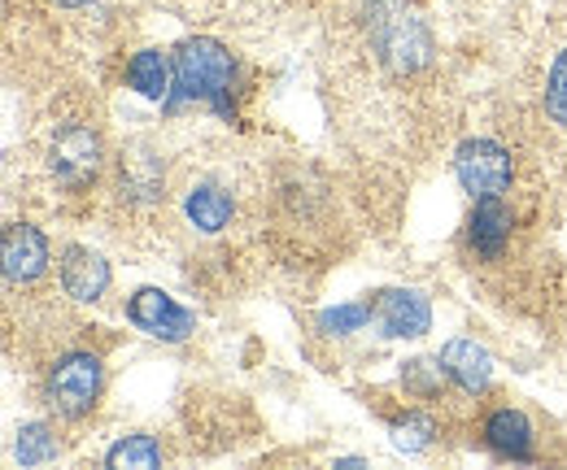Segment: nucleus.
<instances>
[{
  "label": "nucleus",
  "mask_w": 567,
  "mask_h": 470,
  "mask_svg": "<svg viewBox=\"0 0 567 470\" xmlns=\"http://www.w3.org/2000/svg\"><path fill=\"white\" fill-rule=\"evenodd\" d=\"M175 83H179L175 101H210L218 114H231L236 62L214 40H188L175 53Z\"/></svg>",
  "instance_id": "nucleus-1"
},
{
  "label": "nucleus",
  "mask_w": 567,
  "mask_h": 470,
  "mask_svg": "<svg viewBox=\"0 0 567 470\" xmlns=\"http://www.w3.org/2000/svg\"><path fill=\"white\" fill-rule=\"evenodd\" d=\"M371 44H375L380 62L389 70H398V74H415V70H424L427 58H432V35H427V27L415 13L398 9V4L375 9V18H371Z\"/></svg>",
  "instance_id": "nucleus-2"
},
{
  "label": "nucleus",
  "mask_w": 567,
  "mask_h": 470,
  "mask_svg": "<svg viewBox=\"0 0 567 470\" xmlns=\"http://www.w3.org/2000/svg\"><path fill=\"white\" fill-rule=\"evenodd\" d=\"M101 384H105V370L96 353H66L49 375V405L62 418H83L101 397Z\"/></svg>",
  "instance_id": "nucleus-3"
},
{
  "label": "nucleus",
  "mask_w": 567,
  "mask_h": 470,
  "mask_svg": "<svg viewBox=\"0 0 567 470\" xmlns=\"http://www.w3.org/2000/svg\"><path fill=\"white\" fill-rule=\"evenodd\" d=\"M49 166H53L58 184L87 188L101 175V135L83 123H66L49 144Z\"/></svg>",
  "instance_id": "nucleus-4"
},
{
  "label": "nucleus",
  "mask_w": 567,
  "mask_h": 470,
  "mask_svg": "<svg viewBox=\"0 0 567 470\" xmlns=\"http://www.w3.org/2000/svg\"><path fill=\"white\" fill-rule=\"evenodd\" d=\"M458 184L481 201V197H502L511 188V153L494 139H467L454 157Z\"/></svg>",
  "instance_id": "nucleus-5"
},
{
  "label": "nucleus",
  "mask_w": 567,
  "mask_h": 470,
  "mask_svg": "<svg viewBox=\"0 0 567 470\" xmlns=\"http://www.w3.org/2000/svg\"><path fill=\"white\" fill-rule=\"evenodd\" d=\"M127 318L141 327L144 336L153 340H188V332H193V314L184 310V305H175L166 292H157V288H141L136 296H132V305H127Z\"/></svg>",
  "instance_id": "nucleus-6"
},
{
  "label": "nucleus",
  "mask_w": 567,
  "mask_h": 470,
  "mask_svg": "<svg viewBox=\"0 0 567 470\" xmlns=\"http://www.w3.org/2000/svg\"><path fill=\"white\" fill-rule=\"evenodd\" d=\"M49 267V240L31 222L4 227V279L9 283H31Z\"/></svg>",
  "instance_id": "nucleus-7"
},
{
  "label": "nucleus",
  "mask_w": 567,
  "mask_h": 470,
  "mask_svg": "<svg viewBox=\"0 0 567 470\" xmlns=\"http://www.w3.org/2000/svg\"><path fill=\"white\" fill-rule=\"evenodd\" d=\"M441 370L463 388V393H485L494 379V362L476 340H450L441 348Z\"/></svg>",
  "instance_id": "nucleus-8"
},
{
  "label": "nucleus",
  "mask_w": 567,
  "mask_h": 470,
  "mask_svg": "<svg viewBox=\"0 0 567 470\" xmlns=\"http://www.w3.org/2000/svg\"><path fill=\"white\" fill-rule=\"evenodd\" d=\"M62 288L71 292L74 301H101L110 288V262L92 249H66L62 253Z\"/></svg>",
  "instance_id": "nucleus-9"
},
{
  "label": "nucleus",
  "mask_w": 567,
  "mask_h": 470,
  "mask_svg": "<svg viewBox=\"0 0 567 470\" xmlns=\"http://www.w3.org/2000/svg\"><path fill=\"white\" fill-rule=\"evenodd\" d=\"M375 314L384 336H424L432 327V310L420 292H380Z\"/></svg>",
  "instance_id": "nucleus-10"
},
{
  "label": "nucleus",
  "mask_w": 567,
  "mask_h": 470,
  "mask_svg": "<svg viewBox=\"0 0 567 470\" xmlns=\"http://www.w3.org/2000/svg\"><path fill=\"white\" fill-rule=\"evenodd\" d=\"M485 440L497 458H511V462H533V427L524 414L515 409H497L485 422Z\"/></svg>",
  "instance_id": "nucleus-11"
},
{
  "label": "nucleus",
  "mask_w": 567,
  "mask_h": 470,
  "mask_svg": "<svg viewBox=\"0 0 567 470\" xmlns=\"http://www.w3.org/2000/svg\"><path fill=\"white\" fill-rule=\"evenodd\" d=\"M506 240H511V209L497 197H481L472 209V249L494 262V258H502Z\"/></svg>",
  "instance_id": "nucleus-12"
},
{
  "label": "nucleus",
  "mask_w": 567,
  "mask_h": 470,
  "mask_svg": "<svg viewBox=\"0 0 567 470\" xmlns=\"http://www.w3.org/2000/svg\"><path fill=\"white\" fill-rule=\"evenodd\" d=\"M127 79H132V87H136L141 96L162 101V96H166V87H171V66H166V58H162L157 49H144V53L132 58Z\"/></svg>",
  "instance_id": "nucleus-13"
},
{
  "label": "nucleus",
  "mask_w": 567,
  "mask_h": 470,
  "mask_svg": "<svg viewBox=\"0 0 567 470\" xmlns=\"http://www.w3.org/2000/svg\"><path fill=\"white\" fill-rule=\"evenodd\" d=\"M188 218H193L202 231H223L227 218H231V197H227L223 188H214V184H202V188H193V197H188Z\"/></svg>",
  "instance_id": "nucleus-14"
},
{
  "label": "nucleus",
  "mask_w": 567,
  "mask_h": 470,
  "mask_svg": "<svg viewBox=\"0 0 567 470\" xmlns=\"http://www.w3.org/2000/svg\"><path fill=\"white\" fill-rule=\"evenodd\" d=\"M105 462L110 467H157L162 462V449H157L153 436H127V440H118L105 453Z\"/></svg>",
  "instance_id": "nucleus-15"
},
{
  "label": "nucleus",
  "mask_w": 567,
  "mask_h": 470,
  "mask_svg": "<svg viewBox=\"0 0 567 470\" xmlns=\"http://www.w3.org/2000/svg\"><path fill=\"white\" fill-rule=\"evenodd\" d=\"M18 458H22V467H40V462L58 458V436L49 427H40V422L22 427L18 431Z\"/></svg>",
  "instance_id": "nucleus-16"
},
{
  "label": "nucleus",
  "mask_w": 567,
  "mask_h": 470,
  "mask_svg": "<svg viewBox=\"0 0 567 470\" xmlns=\"http://www.w3.org/2000/svg\"><path fill=\"white\" fill-rule=\"evenodd\" d=\"M432 418L424 414H411V418H402L398 427H393V445L402 449V453H424L427 445H432Z\"/></svg>",
  "instance_id": "nucleus-17"
},
{
  "label": "nucleus",
  "mask_w": 567,
  "mask_h": 470,
  "mask_svg": "<svg viewBox=\"0 0 567 470\" xmlns=\"http://www.w3.org/2000/svg\"><path fill=\"white\" fill-rule=\"evenodd\" d=\"M546 109L555 114V123H564L567 127V49L555 58L550 79H546Z\"/></svg>",
  "instance_id": "nucleus-18"
},
{
  "label": "nucleus",
  "mask_w": 567,
  "mask_h": 470,
  "mask_svg": "<svg viewBox=\"0 0 567 470\" xmlns=\"http://www.w3.org/2000/svg\"><path fill=\"white\" fill-rule=\"evenodd\" d=\"M367 318H371V305H341V310H328L319 323H323V332L346 336V332H358Z\"/></svg>",
  "instance_id": "nucleus-19"
},
{
  "label": "nucleus",
  "mask_w": 567,
  "mask_h": 470,
  "mask_svg": "<svg viewBox=\"0 0 567 470\" xmlns=\"http://www.w3.org/2000/svg\"><path fill=\"white\" fill-rule=\"evenodd\" d=\"M436 370H441V366H427V362H411L402 379H406V388H415L420 397H432V393L441 388V379H436Z\"/></svg>",
  "instance_id": "nucleus-20"
},
{
  "label": "nucleus",
  "mask_w": 567,
  "mask_h": 470,
  "mask_svg": "<svg viewBox=\"0 0 567 470\" xmlns=\"http://www.w3.org/2000/svg\"><path fill=\"white\" fill-rule=\"evenodd\" d=\"M58 4H66V9H83V4H92V0H58Z\"/></svg>",
  "instance_id": "nucleus-21"
}]
</instances>
